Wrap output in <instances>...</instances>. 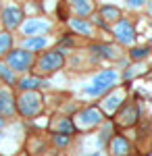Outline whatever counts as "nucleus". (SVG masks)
Wrapping results in <instances>:
<instances>
[{"label":"nucleus","mask_w":152,"mask_h":156,"mask_svg":"<svg viewBox=\"0 0 152 156\" xmlns=\"http://www.w3.org/2000/svg\"><path fill=\"white\" fill-rule=\"evenodd\" d=\"M94 23H96V25H100V27H106V25H104V21H102L100 17H94Z\"/></svg>","instance_id":"obj_27"},{"label":"nucleus","mask_w":152,"mask_h":156,"mask_svg":"<svg viewBox=\"0 0 152 156\" xmlns=\"http://www.w3.org/2000/svg\"><path fill=\"white\" fill-rule=\"evenodd\" d=\"M52 142L59 146V148H65V146H69L71 135H65V133H54V135H52Z\"/></svg>","instance_id":"obj_24"},{"label":"nucleus","mask_w":152,"mask_h":156,"mask_svg":"<svg viewBox=\"0 0 152 156\" xmlns=\"http://www.w3.org/2000/svg\"><path fill=\"white\" fill-rule=\"evenodd\" d=\"M0 79H2L6 85H15V83H17L15 71H13L9 65H2V62H0Z\"/></svg>","instance_id":"obj_18"},{"label":"nucleus","mask_w":152,"mask_h":156,"mask_svg":"<svg viewBox=\"0 0 152 156\" xmlns=\"http://www.w3.org/2000/svg\"><path fill=\"white\" fill-rule=\"evenodd\" d=\"M69 4L73 6V11L77 12V17H81V19H85L88 15H92V11H94L92 0H69Z\"/></svg>","instance_id":"obj_13"},{"label":"nucleus","mask_w":152,"mask_h":156,"mask_svg":"<svg viewBox=\"0 0 152 156\" xmlns=\"http://www.w3.org/2000/svg\"><path fill=\"white\" fill-rule=\"evenodd\" d=\"M17 85H19L21 92H31V90H40L42 79H40V77H23Z\"/></svg>","instance_id":"obj_17"},{"label":"nucleus","mask_w":152,"mask_h":156,"mask_svg":"<svg viewBox=\"0 0 152 156\" xmlns=\"http://www.w3.org/2000/svg\"><path fill=\"white\" fill-rule=\"evenodd\" d=\"M113 133H115V125H113V123H106L104 127H102V131H100V135H98V140H100V146L108 144V142L113 140Z\"/></svg>","instance_id":"obj_21"},{"label":"nucleus","mask_w":152,"mask_h":156,"mask_svg":"<svg viewBox=\"0 0 152 156\" xmlns=\"http://www.w3.org/2000/svg\"><path fill=\"white\" fill-rule=\"evenodd\" d=\"M56 133H65V135H73V133H77V125L69 119V117H63L59 121V125H56Z\"/></svg>","instance_id":"obj_16"},{"label":"nucleus","mask_w":152,"mask_h":156,"mask_svg":"<svg viewBox=\"0 0 152 156\" xmlns=\"http://www.w3.org/2000/svg\"><path fill=\"white\" fill-rule=\"evenodd\" d=\"M65 67V54L60 50H48L38 58V71L42 75H50L56 73Z\"/></svg>","instance_id":"obj_3"},{"label":"nucleus","mask_w":152,"mask_h":156,"mask_svg":"<svg viewBox=\"0 0 152 156\" xmlns=\"http://www.w3.org/2000/svg\"><path fill=\"white\" fill-rule=\"evenodd\" d=\"M2 127H4V119L0 117V129H2Z\"/></svg>","instance_id":"obj_28"},{"label":"nucleus","mask_w":152,"mask_h":156,"mask_svg":"<svg viewBox=\"0 0 152 156\" xmlns=\"http://www.w3.org/2000/svg\"><path fill=\"white\" fill-rule=\"evenodd\" d=\"M144 2H146V0H127V6H131V9H140V6H144Z\"/></svg>","instance_id":"obj_26"},{"label":"nucleus","mask_w":152,"mask_h":156,"mask_svg":"<svg viewBox=\"0 0 152 156\" xmlns=\"http://www.w3.org/2000/svg\"><path fill=\"white\" fill-rule=\"evenodd\" d=\"M113 34L119 40V44H131L136 40V29L127 19H119L115 23V27H113Z\"/></svg>","instance_id":"obj_7"},{"label":"nucleus","mask_w":152,"mask_h":156,"mask_svg":"<svg viewBox=\"0 0 152 156\" xmlns=\"http://www.w3.org/2000/svg\"><path fill=\"white\" fill-rule=\"evenodd\" d=\"M117 81H119V75L115 71H110V69H106V71L98 73V75L92 79V83L83 87V92H85L88 96H102V94H106V92L115 90Z\"/></svg>","instance_id":"obj_2"},{"label":"nucleus","mask_w":152,"mask_h":156,"mask_svg":"<svg viewBox=\"0 0 152 156\" xmlns=\"http://www.w3.org/2000/svg\"><path fill=\"white\" fill-rule=\"evenodd\" d=\"M75 119H77V125L81 129H92V127L100 125L104 121V110L98 106H90V108H85V110H81Z\"/></svg>","instance_id":"obj_6"},{"label":"nucleus","mask_w":152,"mask_h":156,"mask_svg":"<svg viewBox=\"0 0 152 156\" xmlns=\"http://www.w3.org/2000/svg\"><path fill=\"white\" fill-rule=\"evenodd\" d=\"M42 110H44V98L38 94V90L21 92L17 96V112L23 119H35Z\"/></svg>","instance_id":"obj_1"},{"label":"nucleus","mask_w":152,"mask_h":156,"mask_svg":"<svg viewBox=\"0 0 152 156\" xmlns=\"http://www.w3.org/2000/svg\"><path fill=\"white\" fill-rule=\"evenodd\" d=\"M94 52H98L100 56H104V58H115L117 56V50L113 48V46H92Z\"/></svg>","instance_id":"obj_22"},{"label":"nucleus","mask_w":152,"mask_h":156,"mask_svg":"<svg viewBox=\"0 0 152 156\" xmlns=\"http://www.w3.org/2000/svg\"><path fill=\"white\" fill-rule=\"evenodd\" d=\"M100 15L104 17L106 21H119V17H121V11H119L117 6H108V4H104V6L100 9Z\"/></svg>","instance_id":"obj_20"},{"label":"nucleus","mask_w":152,"mask_h":156,"mask_svg":"<svg viewBox=\"0 0 152 156\" xmlns=\"http://www.w3.org/2000/svg\"><path fill=\"white\" fill-rule=\"evenodd\" d=\"M13 50V36L9 31H0V54H9Z\"/></svg>","instance_id":"obj_19"},{"label":"nucleus","mask_w":152,"mask_h":156,"mask_svg":"<svg viewBox=\"0 0 152 156\" xmlns=\"http://www.w3.org/2000/svg\"><path fill=\"white\" fill-rule=\"evenodd\" d=\"M46 46H48V40H46L44 36H31V37H27V40H25V44H23V48L29 50V52L44 50Z\"/></svg>","instance_id":"obj_15"},{"label":"nucleus","mask_w":152,"mask_h":156,"mask_svg":"<svg viewBox=\"0 0 152 156\" xmlns=\"http://www.w3.org/2000/svg\"><path fill=\"white\" fill-rule=\"evenodd\" d=\"M123 102H125V92H123V90H115V92L108 94L106 100L102 102V110L108 112V115H115L119 108L123 106Z\"/></svg>","instance_id":"obj_11"},{"label":"nucleus","mask_w":152,"mask_h":156,"mask_svg":"<svg viewBox=\"0 0 152 156\" xmlns=\"http://www.w3.org/2000/svg\"><path fill=\"white\" fill-rule=\"evenodd\" d=\"M69 27L71 29H73V31H75V34H79V36H92V25L88 23V21H85V19H81V17H75V19H71L69 21Z\"/></svg>","instance_id":"obj_14"},{"label":"nucleus","mask_w":152,"mask_h":156,"mask_svg":"<svg viewBox=\"0 0 152 156\" xmlns=\"http://www.w3.org/2000/svg\"><path fill=\"white\" fill-rule=\"evenodd\" d=\"M15 112H17V98L13 96L9 87H0V115L15 117Z\"/></svg>","instance_id":"obj_8"},{"label":"nucleus","mask_w":152,"mask_h":156,"mask_svg":"<svg viewBox=\"0 0 152 156\" xmlns=\"http://www.w3.org/2000/svg\"><path fill=\"white\" fill-rule=\"evenodd\" d=\"M140 112H142L140 104H138L136 100H131V102L123 104V106L115 112V123H117L119 127H133V125L140 121Z\"/></svg>","instance_id":"obj_4"},{"label":"nucleus","mask_w":152,"mask_h":156,"mask_svg":"<svg viewBox=\"0 0 152 156\" xmlns=\"http://www.w3.org/2000/svg\"><path fill=\"white\" fill-rule=\"evenodd\" d=\"M23 21V11L19 6H6L2 11V23L6 29H17Z\"/></svg>","instance_id":"obj_9"},{"label":"nucleus","mask_w":152,"mask_h":156,"mask_svg":"<svg viewBox=\"0 0 152 156\" xmlns=\"http://www.w3.org/2000/svg\"><path fill=\"white\" fill-rule=\"evenodd\" d=\"M150 46H140V48H133L131 52H129V56L133 60H142V58H146L148 54H150Z\"/></svg>","instance_id":"obj_23"},{"label":"nucleus","mask_w":152,"mask_h":156,"mask_svg":"<svg viewBox=\"0 0 152 156\" xmlns=\"http://www.w3.org/2000/svg\"><path fill=\"white\" fill-rule=\"evenodd\" d=\"M0 11H2V6H0Z\"/></svg>","instance_id":"obj_29"},{"label":"nucleus","mask_w":152,"mask_h":156,"mask_svg":"<svg viewBox=\"0 0 152 156\" xmlns=\"http://www.w3.org/2000/svg\"><path fill=\"white\" fill-rule=\"evenodd\" d=\"M108 150L113 156H129L131 154V144L125 135H113V140L108 142Z\"/></svg>","instance_id":"obj_10"},{"label":"nucleus","mask_w":152,"mask_h":156,"mask_svg":"<svg viewBox=\"0 0 152 156\" xmlns=\"http://www.w3.org/2000/svg\"><path fill=\"white\" fill-rule=\"evenodd\" d=\"M73 44H75V42H73V37L65 36V37H63V40H60V50H65V48H67V46H69V48H73Z\"/></svg>","instance_id":"obj_25"},{"label":"nucleus","mask_w":152,"mask_h":156,"mask_svg":"<svg viewBox=\"0 0 152 156\" xmlns=\"http://www.w3.org/2000/svg\"><path fill=\"white\" fill-rule=\"evenodd\" d=\"M6 65L11 67L13 71H19V73H25L31 69V65H34V54L29 52V50H11L9 52V56H6Z\"/></svg>","instance_id":"obj_5"},{"label":"nucleus","mask_w":152,"mask_h":156,"mask_svg":"<svg viewBox=\"0 0 152 156\" xmlns=\"http://www.w3.org/2000/svg\"><path fill=\"white\" fill-rule=\"evenodd\" d=\"M50 23L48 21H42V19H29V21H25L23 25V34L27 37L31 36H42V34H46Z\"/></svg>","instance_id":"obj_12"}]
</instances>
